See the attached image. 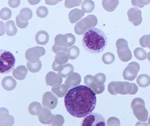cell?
Here are the masks:
<instances>
[{"label": "cell", "mask_w": 150, "mask_h": 126, "mask_svg": "<svg viewBox=\"0 0 150 126\" xmlns=\"http://www.w3.org/2000/svg\"><path fill=\"white\" fill-rule=\"evenodd\" d=\"M89 87L96 93V94H102L104 92L105 88L104 84H98L94 82L93 80L90 85Z\"/></svg>", "instance_id": "obj_32"}, {"label": "cell", "mask_w": 150, "mask_h": 126, "mask_svg": "<svg viewBox=\"0 0 150 126\" xmlns=\"http://www.w3.org/2000/svg\"><path fill=\"white\" fill-rule=\"evenodd\" d=\"M14 123V118L8 114V111L7 109L1 108L0 110V125L13 126Z\"/></svg>", "instance_id": "obj_15"}, {"label": "cell", "mask_w": 150, "mask_h": 126, "mask_svg": "<svg viewBox=\"0 0 150 126\" xmlns=\"http://www.w3.org/2000/svg\"><path fill=\"white\" fill-rule=\"evenodd\" d=\"M84 13L85 12L83 10H79L78 8L72 10L69 13V19L70 22L72 24L76 23L84 16Z\"/></svg>", "instance_id": "obj_20"}, {"label": "cell", "mask_w": 150, "mask_h": 126, "mask_svg": "<svg viewBox=\"0 0 150 126\" xmlns=\"http://www.w3.org/2000/svg\"><path fill=\"white\" fill-rule=\"evenodd\" d=\"M28 1L31 5H35L39 4L41 0H28Z\"/></svg>", "instance_id": "obj_49"}, {"label": "cell", "mask_w": 150, "mask_h": 126, "mask_svg": "<svg viewBox=\"0 0 150 126\" xmlns=\"http://www.w3.org/2000/svg\"><path fill=\"white\" fill-rule=\"evenodd\" d=\"M36 14L40 18H45L48 14L47 8L45 6L39 7L36 11Z\"/></svg>", "instance_id": "obj_40"}, {"label": "cell", "mask_w": 150, "mask_h": 126, "mask_svg": "<svg viewBox=\"0 0 150 126\" xmlns=\"http://www.w3.org/2000/svg\"><path fill=\"white\" fill-rule=\"evenodd\" d=\"M82 2V0H65V7L68 8H71L73 7L79 6Z\"/></svg>", "instance_id": "obj_39"}, {"label": "cell", "mask_w": 150, "mask_h": 126, "mask_svg": "<svg viewBox=\"0 0 150 126\" xmlns=\"http://www.w3.org/2000/svg\"><path fill=\"white\" fill-rule=\"evenodd\" d=\"M82 10L86 13H92L95 8V3L92 0H84L82 4Z\"/></svg>", "instance_id": "obj_29"}, {"label": "cell", "mask_w": 150, "mask_h": 126, "mask_svg": "<svg viewBox=\"0 0 150 126\" xmlns=\"http://www.w3.org/2000/svg\"><path fill=\"white\" fill-rule=\"evenodd\" d=\"M58 100L53 94L50 92H46L43 95L42 105L49 109H54L57 106Z\"/></svg>", "instance_id": "obj_13"}, {"label": "cell", "mask_w": 150, "mask_h": 126, "mask_svg": "<svg viewBox=\"0 0 150 126\" xmlns=\"http://www.w3.org/2000/svg\"><path fill=\"white\" fill-rule=\"evenodd\" d=\"M106 80L105 75L103 73H98L96 74L93 78V81L98 84H104Z\"/></svg>", "instance_id": "obj_42"}, {"label": "cell", "mask_w": 150, "mask_h": 126, "mask_svg": "<svg viewBox=\"0 0 150 126\" xmlns=\"http://www.w3.org/2000/svg\"><path fill=\"white\" fill-rule=\"evenodd\" d=\"M133 112L137 119L140 122H146L149 117V112L145 106V102L140 98H134L131 103Z\"/></svg>", "instance_id": "obj_5"}, {"label": "cell", "mask_w": 150, "mask_h": 126, "mask_svg": "<svg viewBox=\"0 0 150 126\" xmlns=\"http://www.w3.org/2000/svg\"><path fill=\"white\" fill-rule=\"evenodd\" d=\"M67 54L69 59L71 60H75L79 55L80 51L78 46H72L69 48Z\"/></svg>", "instance_id": "obj_33"}, {"label": "cell", "mask_w": 150, "mask_h": 126, "mask_svg": "<svg viewBox=\"0 0 150 126\" xmlns=\"http://www.w3.org/2000/svg\"><path fill=\"white\" fill-rule=\"evenodd\" d=\"M108 92L112 95L117 94L121 95H134L138 90V87L134 83L129 82L112 81L108 85Z\"/></svg>", "instance_id": "obj_3"}, {"label": "cell", "mask_w": 150, "mask_h": 126, "mask_svg": "<svg viewBox=\"0 0 150 126\" xmlns=\"http://www.w3.org/2000/svg\"><path fill=\"white\" fill-rule=\"evenodd\" d=\"M98 20L93 15H89L77 23L75 25L74 32L77 35H81L97 25Z\"/></svg>", "instance_id": "obj_6"}, {"label": "cell", "mask_w": 150, "mask_h": 126, "mask_svg": "<svg viewBox=\"0 0 150 126\" xmlns=\"http://www.w3.org/2000/svg\"><path fill=\"white\" fill-rule=\"evenodd\" d=\"M52 50L53 52L57 53L59 52H68V48L65 47H61V46H57L54 44V45L52 47Z\"/></svg>", "instance_id": "obj_45"}, {"label": "cell", "mask_w": 150, "mask_h": 126, "mask_svg": "<svg viewBox=\"0 0 150 126\" xmlns=\"http://www.w3.org/2000/svg\"><path fill=\"white\" fill-rule=\"evenodd\" d=\"M7 29L6 34L9 37H13L17 33V28L15 26V23L12 20H9L6 23Z\"/></svg>", "instance_id": "obj_30"}, {"label": "cell", "mask_w": 150, "mask_h": 126, "mask_svg": "<svg viewBox=\"0 0 150 126\" xmlns=\"http://www.w3.org/2000/svg\"><path fill=\"white\" fill-rule=\"evenodd\" d=\"M102 60L103 62L106 65L111 64L115 61V56L112 53L107 52L103 55Z\"/></svg>", "instance_id": "obj_37"}, {"label": "cell", "mask_w": 150, "mask_h": 126, "mask_svg": "<svg viewBox=\"0 0 150 126\" xmlns=\"http://www.w3.org/2000/svg\"><path fill=\"white\" fill-rule=\"evenodd\" d=\"M69 58L68 54L64 52H59L56 53L55 57V62L59 65H64L68 62Z\"/></svg>", "instance_id": "obj_25"}, {"label": "cell", "mask_w": 150, "mask_h": 126, "mask_svg": "<svg viewBox=\"0 0 150 126\" xmlns=\"http://www.w3.org/2000/svg\"><path fill=\"white\" fill-rule=\"evenodd\" d=\"M50 110L45 107L42 108L41 113L38 115L40 122L42 124L50 125L52 122L54 115Z\"/></svg>", "instance_id": "obj_17"}, {"label": "cell", "mask_w": 150, "mask_h": 126, "mask_svg": "<svg viewBox=\"0 0 150 126\" xmlns=\"http://www.w3.org/2000/svg\"><path fill=\"white\" fill-rule=\"evenodd\" d=\"M27 68L24 66H19L15 68L13 73L14 78L17 80H24L27 75Z\"/></svg>", "instance_id": "obj_21"}, {"label": "cell", "mask_w": 150, "mask_h": 126, "mask_svg": "<svg viewBox=\"0 0 150 126\" xmlns=\"http://www.w3.org/2000/svg\"><path fill=\"white\" fill-rule=\"evenodd\" d=\"M42 110L41 104L38 102L33 101L30 104L28 107L29 112L33 115H38Z\"/></svg>", "instance_id": "obj_26"}, {"label": "cell", "mask_w": 150, "mask_h": 126, "mask_svg": "<svg viewBox=\"0 0 150 126\" xmlns=\"http://www.w3.org/2000/svg\"><path fill=\"white\" fill-rule=\"evenodd\" d=\"M75 43V38L73 34H58L55 37V44L61 47L68 48L72 46Z\"/></svg>", "instance_id": "obj_10"}, {"label": "cell", "mask_w": 150, "mask_h": 126, "mask_svg": "<svg viewBox=\"0 0 150 126\" xmlns=\"http://www.w3.org/2000/svg\"><path fill=\"white\" fill-rule=\"evenodd\" d=\"M116 46L119 58L122 61L127 62L132 59V54L127 40L123 38L119 39L116 41Z\"/></svg>", "instance_id": "obj_7"}, {"label": "cell", "mask_w": 150, "mask_h": 126, "mask_svg": "<svg viewBox=\"0 0 150 126\" xmlns=\"http://www.w3.org/2000/svg\"><path fill=\"white\" fill-rule=\"evenodd\" d=\"M64 122H65V120L62 115L55 114L54 115L52 122L51 123L50 125H51L52 126H62L64 123Z\"/></svg>", "instance_id": "obj_35"}, {"label": "cell", "mask_w": 150, "mask_h": 126, "mask_svg": "<svg viewBox=\"0 0 150 126\" xmlns=\"http://www.w3.org/2000/svg\"><path fill=\"white\" fill-rule=\"evenodd\" d=\"M108 43L106 34L101 29L92 28L85 33L82 38L84 49L91 53H99L105 49Z\"/></svg>", "instance_id": "obj_2"}, {"label": "cell", "mask_w": 150, "mask_h": 126, "mask_svg": "<svg viewBox=\"0 0 150 126\" xmlns=\"http://www.w3.org/2000/svg\"><path fill=\"white\" fill-rule=\"evenodd\" d=\"M93 77L94 76H93L92 75H87L84 77V84H86V85L89 87L90 85L91 84V83L92 82L93 80Z\"/></svg>", "instance_id": "obj_47"}, {"label": "cell", "mask_w": 150, "mask_h": 126, "mask_svg": "<svg viewBox=\"0 0 150 126\" xmlns=\"http://www.w3.org/2000/svg\"><path fill=\"white\" fill-rule=\"evenodd\" d=\"M46 82L47 86L55 87L62 84V76L59 74H57L52 71H50L46 75Z\"/></svg>", "instance_id": "obj_14"}, {"label": "cell", "mask_w": 150, "mask_h": 126, "mask_svg": "<svg viewBox=\"0 0 150 126\" xmlns=\"http://www.w3.org/2000/svg\"><path fill=\"white\" fill-rule=\"evenodd\" d=\"M35 40L38 44L44 46L49 41V35L47 32L45 30H40L35 34Z\"/></svg>", "instance_id": "obj_19"}, {"label": "cell", "mask_w": 150, "mask_h": 126, "mask_svg": "<svg viewBox=\"0 0 150 126\" xmlns=\"http://www.w3.org/2000/svg\"><path fill=\"white\" fill-rule=\"evenodd\" d=\"M139 70L140 66L137 62H130L123 71V76L124 79L129 81H133L136 78Z\"/></svg>", "instance_id": "obj_11"}, {"label": "cell", "mask_w": 150, "mask_h": 126, "mask_svg": "<svg viewBox=\"0 0 150 126\" xmlns=\"http://www.w3.org/2000/svg\"><path fill=\"white\" fill-rule=\"evenodd\" d=\"M134 54L137 60L143 61L147 58V54L142 48H137L134 51Z\"/></svg>", "instance_id": "obj_34"}, {"label": "cell", "mask_w": 150, "mask_h": 126, "mask_svg": "<svg viewBox=\"0 0 150 126\" xmlns=\"http://www.w3.org/2000/svg\"><path fill=\"white\" fill-rule=\"evenodd\" d=\"M8 4L11 8H16L20 5L21 0H8Z\"/></svg>", "instance_id": "obj_46"}, {"label": "cell", "mask_w": 150, "mask_h": 126, "mask_svg": "<svg viewBox=\"0 0 150 126\" xmlns=\"http://www.w3.org/2000/svg\"><path fill=\"white\" fill-rule=\"evenodd\" d=\"M62 0H45V2L48 5H56L57 3L62 2Z\"/></svg>", "instance_id": "obj_48"}, {"label": "cell", "mask_w": 150, "mask_h": 126, "mask_svg": "<svg viewBox=\"0 0 150 126\" xmlns=\"http://www.w3.org/2000/svg\"><path fill=\"white\" fill-rule=\"evenodd\" d=\"M128 20L134 26L139 25L142 21L141 10L136 7L130 8L127 12Z\"/></svg>", "instance_id": "obj_12"}, {"label": "cell", "mask_w": 150, "mask_h": 126, "mask_svg": "<svg viewBox=\"0 0 150 126\" xmlns=\"http://www.w3.org/2000/svg\"><path fill=\"white\" fill-rule=\"evenodd\" d=\"M139 44L143 48L150 49V34L143 35L139 39Z\"/></svg>", "instance_id": "obj_38"}, {"label": "cell", "mask_w": 150, "mask_h": 126, "mask_svg": "<svg viewBox=\"0 0 150 126\" xmlns=\"http://www.w3.org/2000/svg\"><path fill=\"white\" fill-rule=\"evenodd\" d=\"M82 77L79 73H73L68 76L65 80V84L69 89L79 86L81 82Z\"/></svg>", "instance_id": "obj_16"}, {"label": "cell", "mask_w": 150, "mask_h": 126, "mask_svg": "<svg viewBox=\"0 0 150 126\" xmlns=\"http://www.w3.org/2000/svg\"><path fill=\"white\" fill-rule=\"evenodd\" d=\"M149 125L150 126V116L149 118Z\"/></svg>", "instance_id": "obj_51"}, {"label": "cell", "mask_w": 150, "mask_h": 126, "mask_svg": "<svg viewBox=\"0 0 150 126\" xmlns=\"http://www.w3.org/2000/svg\"><path fill=\"white\" fill-rule=\"evenodd\" d=\"M16 23L17 26L20 27L21 29H24L28 25V21H24L21 20L19 15H18L16 18Z\"/></svg>", "instance_id": "obj_43"}, {"label": "cell", "mask_w": 150, "mask_h": 126, "mask_svg": "<svg viewBox=\"0 0 150 126\" xmlns=\"http://www.w3.org/2000/svg\"><path fill=\"white\" fill-rule=\"evenodd\" d=\"M19 15L21 20L24 21H28V20L32 19L33 16V13L30 8L25 7L21 9Z\"/></svg>", "instance_id": "obj_28"}, {"label": "cell", "mask_w": 150, "mask_h": 126, "mask_svg": "<svg viewBox=\"0 0 150 126\" xmlns=\"http://www.w3.org/2000/svg\"><path fill=\"white\" fill-rule=\"evenodd\" d=\"M96 102V93L87 85L70 89L64 98L67 111L71 115L78 118L86 117L92 113Z\"/></svg>", "instance_id": "obj_1"}, {"label": "cell", "mask_w": 150, "mask_h": 126, "mask_svg": "<svg viewBox=\"0 0 150 126\" xmlns=\"http://www.w3.org/2000/svg\"><path fill=\"white\" fill-rule=\"evenodd\" d=\"M1 73H7L14 70L16 60L14 55L6 50H0Z\"/></svg>", "instance_id": "obj_4"}, {"label": "cell", "mask_w": 150, "mask_h": 126, "mask_svg": "<svg viewBox=\"0 0 150 126\" xmlns=\"http://www.w3.org/2000/svg\"><path fill=\"white\" fill-rule=\"evenodd\" d=\"M132 4L134 6L143 8L145 5H147L150 3V0H132Z\"/></svg>", "instance_id": "obj_41"}, {"label": "cell", "mask_w": 150, "mask_h": 126, "mask_svg": "<svg viewBox=\"0 0 150 126\" xmlns=\"http://www.w3.org/2000/svg\"><path fill=\"white\" fill-rule=\"evenodd\" d=\"M74 67L70 63H67L60 66L58 71V74L60 75L62 77L65 78L71 73H73L74 72Z\"/></svg>", "instance_id": "obj_22"}, {"label": "cell", "mask_w": 150, "mask_h": 126, "mask_svg": "<svg viewBox=\"0 0 150 126\" xmlns=\"http://www.w3.org/2000/svg\"><path fill=\"white\" fill-rule=\"evenodd\" d=\"M52 92L59 98H62L68 92L69 88L65 84H61L58 86L52 87Z\"/></svg>", "instance_id": "obj_23"}, {"label": "cell", "mask_w": 150, "mask_h": 126, "mask_svg": "<svg viewBox=\"0 0 150 126\" xmlns=\"http://www.w3.org/2000/svg\"><path fill=\"white\" fill-rule=\"evenodd\" d=\"M106 120L103 116L98 113H91L85 117L82 126H106Z\"/></svg>", "instance_id": "obj_8"}, {"label": "cell", "mask_w": 150, "mask_h": 126, "mask_svg": "<svg viewBox=\"0 0 150 126\" xmlns=\"http://www.w3.org/2000/svg\"><path fill=\"white\" fill-rule=\"evenodd\" d=\"M12 16V12L7 7L2 8L0 11V18L2 20H7L11 18Z\"/></svg>", "instance_id": "obj_36"}, {"label": "cell", "mask_w": 150, "mask_h": 126, "mask_svg": "<svg viewBox=\"0 0 150 126\" xmlns=\"http://www.w3.org/2000/svg\"><path fill=\"white\" fill-rule=\"evenodd\" d=\"M28 69L32 73H36L40 71L42 67V62L41 61H38L35 63H32L28 62L27 63Z\"/></svg>", "instance_id": "obj_31"}, {"label": "cell", "mask_w": 150, "mask_h": 126, "mask_svg": "<svg viewBox=\"0 0 150 126\" xmlns=\"http://www.w3.org/2000/svg\"><path fill=\"white\" fill-rule=\"evenodd\" d=\"M108 126H120V120L115 117H112L109 118L107 122Z\"/></svg>", "instance_id": "obj_44"}, {"label": "cell", "mask_w": 150, "mask_h": 126, "mask_svg": "<svg viewBox=\"0 0 150 126\" xmlns=\"http://www.w3.org/2000/svg\"><path fill=\"white\" fill-rule=\"evenodd\" d=\"M1 85L5 90L11 91L16 87V81L13 77L6 76L2 80Z\"/></svg>", "instance_id": "obj_18"}, {"label": "cell", "mask_w": 150, "mask_h": 126, "mask_svg": "<svg viewBox=\"0 0 150 126\" xmlns=\"http://www.w3.org/2000/svg\"><path fill=\"white\" fill-rule=\"evenodd\" d=\"M119 4V0H103L102 4L103 8L108 11H114Z\"/></svg>", "instance_id": "obj_24"}, {"label": "cell", "mask_w": 150, "mask_h": 126, "mask_svg": "<svg viewBox=\"0 0 150 126\" xmlns=\"http://www.w3.org/2000/svg\"><path fill=\"white\" fill-rule=\"evenodd\" d=\"M138 86L141 87H146L150 85V77L146 74L140 75L137 79Z\"/></svg>", "instance_id": "obj_27"}, {"label": "cell", "mask_w": 150, "mask_h": 126, "mask_svg": "<svg viewBox=\"0 0 150 126\" xmlns=\"http://www.w3.org/2000/svg\"><path fill=\"white\" fill-rule=\"evenodd\" d=\"M147 59L149 60V61L150 62V52H149L148 54H147Z\"/></svg>", "instance_id": "obj_50"}, {"label": "cell", "mask_w": 150, "mask_h": 126, "mask_svg": "<svg viewBox=\"0 0 150 126\" xmlns=\"http://www.w3.org/2000/svg\"><path fill=\"white\" fill-rule=\"evenodd\" d=\"M45 49L42 46H34L28 49L25 52V58L28 62L35 63L39 61L40 58L46 53Z\"/></svg>", "instance_id": "obj_9"}]
</instances>
